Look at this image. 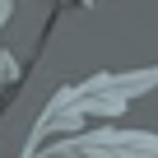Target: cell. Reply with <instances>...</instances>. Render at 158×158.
<instances>
[{
	"instance_id": "obj_4",
	"label": "cell",
	"mask_w": 158,
	"mask_h": 158,
	"mask_svg": "<svg viewBox=\"0 0 158 158\" xmlns=\"http://www.w3.org/2000/svg\"><path fill=\"white\" fill-rule=\"evenodd\" d=\"M79 5H84V10H89V5H93V0H79Z\"/></svg>"
},
{
	"instance_id": "obj_2",
	"label": "cell",
	"mask_w": 158,
	"mask_h": 158,
	"mask_svg": "<svg viewBox=\"0 0 158 158\" xmlns=\"http://www.w3.org/2000/svg\"><path fill=\"white\" fill-rule=\"evenodd\" d=\"M0 84H5V89L19 84V60L14 56H0Z\"/></svg>"
},
{
	"instance_id": "obj_1",
	"label": "cell",
	"mask_w": 158,
	"mask_h": 158,
	"mask_svg": "<svg viewBox=\"0 0 158 158\" xmlns=\"http://www.w3.org/2000/svg\"><path fill=\"white\" fill-rule=\"evenodd\" d=\"M51 158H158V135L149 130H93L56 144Z\"/></svg>"
},
{
	"instance_id": "obj_3",
	"label": "cell",
	"mask_w": 158,
	"mask_h": 158,
	"mask_svg": "<svg viewBox=\"0 0 158 158\" xmlns=\"http://www.w3.org/2000/svg\"><path fill=\"white\" fill-rule=\"evenodd\" d=\"M10 10H14V0H0V23L10 19Z\"/></svg>"
}]
</instances>
